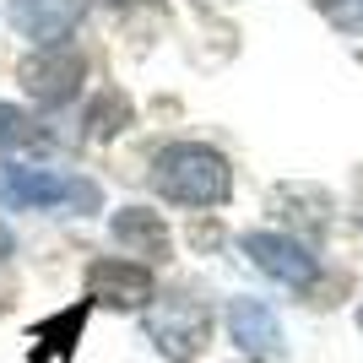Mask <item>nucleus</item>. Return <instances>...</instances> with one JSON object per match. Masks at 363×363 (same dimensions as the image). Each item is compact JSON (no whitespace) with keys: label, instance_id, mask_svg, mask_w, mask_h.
<instances>
[{"label":"nucleus","instance_id":"obj_1","mask_svg":"<svg viewBox=\"0 0 363 363\" xmlns=\"http://www.w3.org/2000/svg\"><path fill=\"white\" fill-rule=\"evenodd\" d=\"M152 184L168 201H184V206H223L228 190H233V174H228L223 152L201 147V141H174V147L157 152Z\"/></svg>","mask_w":363,"mask_h":363},{"label":"nucleus","instance_id":"obj_2","mask_svg":"<svg viewBox=\"0 0 363 363\" xmlns=\"http://www.w3.org/2000/svg\"><path fill=\"white\" fill-rule=\"evenodd\" d=\"M0 206L11 212H98L104 196L92 179H71L55 168H22V163H0Z\"/></svg>","mask_w":363,"mask_h":363},{"label":"nucleus","instance_id":"obj_3","mask_svg":"<svg viewBox=\"0 0 363 363\" xmlns=\"http://www.w3.org/2000/svg\"><path fill=\"white\" fill-rule=\"evenodd\" d=\"M244 255L255 260L266 277L288 282V288H309V282H315V255H309L298 239H288V233H250V239H244Z\"/></svg>","mask_w":363,"mask_h":363},{"label":"nucleus","instance_id":"obj_4","mask_svg":"<svg viewBox=\"0 0 363 363\" xmlns=\"http://www.w3.org/2000/svg\"><path fill=\"white\" fill-rule=\"evenodd\" d=\"M82 55H71L65 44H55V49H38L28 65H22V87L38 98V104H65L76 87H82Z\"/></svg>","mask_w":363,"mask_h":363},{"label":"nucleus","instance_id":"obj_5","mask_svg":"<svg viewBox=\"0 0 363 363\" xmlns=\"http://www.w3.org/2000/svg\"><path fill=\"white\" fill-rule=\"evenodd\" d=\"M87 0H11V22L22 38H33L38 49H55L65 33L82 22Z\"/></svg>","mask_w":363,"mask_h":363},{"label":"nucleus","instance_id":"obj_6","mask_svg":"<svg viewBox=\"0 0 363 363\" xmlns=\"http://www.w3.org/2000/svg\"><path fill=\"white\" fill-rule=\"evenodd\" d=\"M87 293L98 303H120V309H141L152 298V272L136 260H98L87 272Z\"/></svg>","mask_w":363,"mask_h":363},{"label":"nucleus","instance_id":"obj_7","mask_svg":"<svg viewBox=\"0 0 363 363\" xmlns=\"http://www.w3.org/2000/svg\"><path fill=\"white\" fill-rule=\"evenodd\" d=\"M152 336H157L174 358H184V352H196V342H206V309H196V303H168L163 315L152 320Z\"/></svg>","mask_w":363,"mask_h":363},{"label":"nucleus","instance_id":"obj_8","mask_svg":"<svg viewBox=\"0 0 363 363\" xmlns=\"http://www.w3.org/2000/svg\"><path fill=\"white\" fill-rule=\"evenodd\" d=\"M228 331H233V342L250 347V352H272L277 347V315L260 298H233V309H228Z\"/></svg>","mask_w":363,"mask_h":363},{"label":"nucleus","instance_id":"obj_9","mask_svg":"<svg viewBox=\"0 0 363 363\" xmlns=\"http://www.w3.org/2000/svg\"><path fill=\"white\" fill-rule=\"evenodd\" d=\"M114 244L136 250V255H163V250H168V228H163V217H157V212L130 206V212L114 217Z\"/></svg>","mask_w":363,"mask_h":363},{"label":"nucleus","instance_id":"obj_10","mask_svg":"<svg viewBox=\"0 0 363 363\" xmlns=\"http://www.w3.org/2000/svg\"><path fill=\"white\" fill-rule=\"evenodd\" d=\"M82 320H87V303H76V309H60L55 320H44V325H33V342H44V347H33V363H44L49 347L55 352H71L76 336H82Z\"/></svg>","mask_w":363,"mask_h":363},{"label":"nucleus","instance_id":"obj_11","mask_svg":"<svg viewBox=\"0 0 363 363\" xmlns=\"http://www.w3.org/2000/svg\"><path fill=\"white\" fill-rule=\"evenodd\" d=\"M28 136H33L28 114H22L16 104H0V152H6V147H22Z\"/></svg>","mask_w":363,"mask_h":363},{"label":"nucleus","instance_id":"obj_12","mask_svg":"<svg viewBox=\"0 0 363 363\" xmlns=\"http://www.w3.org/2000/svg\"><path fill=\"white\" fill-rule=\"evenodd\" d=\"M320 6H325V16H331L336 28L363 33V0H320Z\"/></svg>","mask_w":363,"mask_h":363},{"label":"nucleus","instance_id":"obj_13","mask_svg":"<svg viewBox=\"0 0 363 363\" xmlns=\"http://www.w3.org/2000/svg\"><path fill=\"white\" fill-rule=\"evenodd\" d=\"M358 325H363V309H358Z\"/></svg>","mask_w":363,"mask_h":363}]
</instances>
